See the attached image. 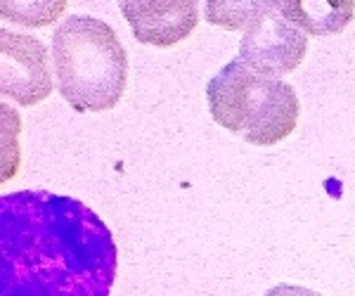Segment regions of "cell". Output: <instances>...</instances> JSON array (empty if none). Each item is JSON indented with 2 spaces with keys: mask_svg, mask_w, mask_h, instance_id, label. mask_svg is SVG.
I'll use <instances>...</instances> for the list:
<instances>
[{
  "mask_svg": "<svg viewBox=\"0 0 355 296\" xmlns=\"http://www.w3.org/2000/svg\"><path fill=\"white\" fill-rule=\"evenodd\" d=\"M119 254L105 220L45 190L0 197V296H110Z\"/></svg>",
  "mask_w": 355,
  "mask_h": 296,
  "instance_id": "6da1fadb",
  "label": "cell"
},
{
  "mask_svg": "<svg viewBox=\"0 0 355 296\" xmlns=\"http://www.w3.org/2000/svg\"><path fill=\"white\" fill-rule=\"evenodd\" d=\"M53 62L57 90L76 112H105L123 98L128 57L102 19L67 17L53 36Z\"/></svg>",
  "mask_w": 355,
  "mask_h": 296,
  "instance_id": "7a4b0ae2",
  "label": "cell"
},
{
  "mask_svg": "<svg viewBox=\"0 0 355 296\" xmlns=\"http://www.w3.org/2000/svg\"><path fill=\"white\" fill-rule=\"evenodd\" d=\"M211 116L251 145H275L294 133L299 123V98L282 78L266 76L239 57L227 62L206 85Z\"/></svg>",
  "mask_w": 355,
  "mask_h": 296,
  "instance_id": "3957f363",
  "label": "cell"
},
{
  "mask_svg": "<svg viewBox=\"0 0 355 296\" xmlns=\"http://www.w3.org/2000/svg\"><path fill=\"white\" fill-rule=\"evenodd\" d=\"M306 33L279 12L277 3L263 0L259 12L244 28L239 60L249 69L277 78L294 71L306 57Z\"/></svg>",
  "mask_w": 355,
  "mask_h": 296,
  "instance_id": "277c9868",
  "label": "cell"
},
{
  "mask_svg": "<svg viewBox=\"0 0 355 296\" xmlns=\"http://www.w3.org/2000/svg\"><path fill=\"white\" fill-rule=\"evenodd\" d=\"M0 93L19 105H38L53 93L43 41L0 31Z\"/></svg>",
  "mask_w": 355,
  "mask_h": 296,
  "instance_id": "5b68a950",
  "label": "cell"
},
{
  "mask_svg": "<svg viewBox=\"0 0 355 296\" xmlns=\"http://www.w3.org/2000/svg\"><path fill=\"white\" fill-rule=\"evenodd\" d=\"M121 12L137 41L157 48L185 41L199 21L192 0H123Z\"/></svg>",
  "mask_w": 355,
  "mask_h": 296,
  "instance_id": "8992f818",
  "label": "cell"
},
{
  "mask_svg": "<svg viewBox=\"0 0 355 296\" xmlns=\"http://www.w3.org/2000/svg\"><path fill=\"white\" fill-rule=\"evenodd\" d=\"M277 10L303 33L327 36L339 33L353 19V0H327V3H303V0H275Z\"/></svg>",
  "mask_w": 355,
  "mask_h": 296,
  "instance_id": "52a82bcc",
  "label": "cell"
},
{
  "mask_svg": "<svg viewBox=\"0 0 355 296\" xmlns=\"http://www.w3.org/2000/svg\"><path fill=\"white\" fill-rule=\"evenodd\" d=\"M263 0H246V3H227V0H209L206 3V19L223 28H246L254 15L259 12Z\"/></svg>",
  "mask_w": 355,
  "mask_h": 296,
  "instance_id": "ba28073f",
  "label": "cell"
},
{
  "mask_svg": "<svg viewBox=\"0 0 355 296\" xmlns=\"http://www.w3.org/2000/svg\"><path fill=\"white\" fill-rule=\"evenodd\" d=\"M67 3H3V17L17 19L26 26H45L48 21H53L60 17Z\"/></svg>",
  "mask_w": 355,
  "mask_h": 296,
  "instance_id": "9c48e42d",
  "label": "cell"
},
{
  "mask_svg": "<svg viewBox=\"0 0 355 296\" xmlns=\"http://www.w3.org/2000/svg\"><path fill=\"white\" fill-rule=\"evenodd\" d=\"M266 296H322V294L306 287H296V284H275L272 289H268Z\"/></svg>",
  "mask_w": 355,
  "mask_h": 296,
  "instance_id": "30bf717a",
  "label": "cell"
}]
</instances>
